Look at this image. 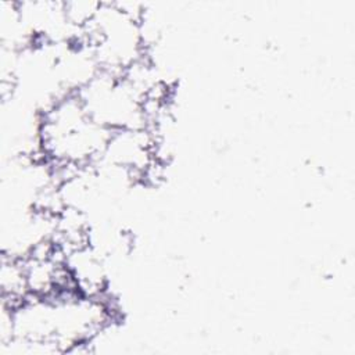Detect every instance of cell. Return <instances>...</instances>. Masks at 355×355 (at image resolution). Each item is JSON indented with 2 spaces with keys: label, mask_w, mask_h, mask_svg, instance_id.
Instances as JSON below:
<instances>
[{
  "label": "cell",
  "mask_w": 355,
  "mask_h": 355,
  "mask_svg": "<svg viewBox=\"0 0 355 355\" xmlns=\"http://www.w3.org/2000/svg\"><path fill=\"white\" fill-rule=\"evenodd\" d=\"M62 254L75 290L85 297H105L107 273L100 252L87 244Z\"/></svg>",
  "instance_id": "cell-1"
}]
</instances>
